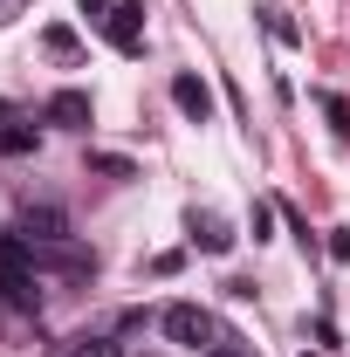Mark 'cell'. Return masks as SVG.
Here are the masks:
<instances>
[{
    "label": "cell",
    "mask_w": 350,
    "mask_h": 357,
    "mask_svg": "<svg viewBox=\"0 0 350 357\" xmlns=\"http://www.w3.org/2000/svg\"><path fill=\"white\" fill-rule=\"evenodd\" d=\"M199 357H254V351H248L241 337H227V330H220V337H213V351H199Z\"/></svg>",
    "instance_id": "obj_12"
},
{
    "label": "cell",
    "mask_w": 350,
    "mask_h": 357,
    "mask_svg": "<svg viewBox=\"0 0 350 357\" xmlns=\"http://www.w3.org/2000/svg\"><path fill=\"white\" fill-rule=\"evenodd\" d=\"M323 117H330V124H337V131L350 137V103L337 96V89H323Z\"/></svg>",
    "instance_id": "obj_11"
},
{
    "label": "cell",
    "mask_w": 350,
    "mask_h": 357,
    "mask_svg": "<svg viewBox=\"0 0 350 357\" xmlns=\"http://www.w3.org/2000/svg\"><path fill=\"white\" fill-rule=\"evenodd\" d=\"M261 28H268V35H275V42H289V48L303 42V35H296V21H289L282 7H261Z\"/></svg>",
    "instance_id": "obj_9"
},
{
    "label": "cell",
    "mask_w": 350,
    "mask_h": 357,
    "mask_svg": "<svg viewBox=\"0 0 350 357\" xmlns=\"http://www.w3.org/2000/svg\"><path fill=\"white\" fill-rule=\"evenodd\" d=\"M96 172H110V178H137V165H131V158H117V151H103V158H96Z\"/></svg>",
    "instance_id": "obj_13"
},
{
    "label": "cell",
    "mask_w": 350,
    "mask_h": 357,
    "mask_svg": "<svg viewBox=\"0 0 350 357\" xmlns=\"http://www.w3.org/2000/svg\"><path fill=\"white\" fill-rule=\"evenodd\" d=\"M192 241H199L206 255H227V248H234V234H227L213 213H192Z\"/></svg>",
    "instance_id": "obj_6"
},
{
    "label": "cell",
    "mask_w": 350,
    "mask_h": 357,
    "mask_svg": "<svg viewBox=\"0 0 350 357\" xmlns=\"http://www.w3.org/2000/svg\"><path fill=\"white\" fill-rule=\"evenodd\" d=\"M42 48L69 62V55H76V28H62V21H55V28H42Z\"/></svg>",
    "instance_id": "obj_10"
},
{
    "label": "cell",
    "mask_w": 350,
    "mask_h": 357,
    "mask_svg": "<svg viewBox=\"0 0 350 357\" xmlns=\"http://www.w3.org/2000/svg\"><path fill=\"white\" fill-rule=\"evenodd\" d=\"M35 144H42V131H28V124H7V131H0V158H28Z\"/></svg>",
    "instance_id": "obj_7"
},
{
    "label": "cell",
    "mask_w": 350,
    "mask_h": 357,
    "mask_svg": "<svg viewBox=\"0 0 350 357\" xmlns=\"http://www.w3.org/2000/svg\"><path fill=\"white\" fill-rule=\"evenodd\" d=\"M158 330H165V344H172V351H213V337H220V323L199 310V303H165Z\"/></svg>",
    "instance_id": "obj_1"
},
{
    "label": "cell",
    "mask_w": 350,
    "mask_h": 357,
    "mask_svg": "<svg viewBox=\"0 0 350 357\" xmlns=\"http://www.w3.org/2000/svg\"><path fill=\"white\" fill-rule=\"evenodd\" d=\"M172 103H178L185 124H213V89H206V76L178 69V76H172Z\"/></svg>",
    "instance_id": "obj_2"
},
{
    "label": "cell",
    "mask_w": 350,
    "mask_h": 357,
    "mask_svg": "<svg viewBox=\"0 0 350 357\" xmlns=\"http://www.w3.org/2000/svg\"><path fill=\"white\" fill-rule=\"evenodd\" d=\"M21 234H28V241H42V248H62V241H69V213H62L55 199L21 206Z\"/></svg>",
    "instance_id": "obj_3"
},
{
    "label": "cell",
    "mask_w": 350,
    "mask_h": 357,
    "mask_svg": "<svg viewBox=\"0 0 350 357\" xmlns=\"http://www.w3.org/2000/svg\"><path fill=\"white\" fill-rule=\"evenodd\" d=\"M330 255H337V261L350 268V234H330Z\"/></svg>",
    "instance_id": "obj_14"
},
{
    "label": "cell",
    "mask_w": 350,
    "mask_h": 357,
    "mask_svg": "<svg viewBox=\"0 0 350 357\" xmlns=\"http://www.w3.org/2000/svg\"><path fill=\"white\" fill-rule=\"evenodd\" d=\"M48 124H62V131H89L96 110H89L83 89H55V96H48Z\"/></svg>",
    "instance_id": "obj_5"
},
{
    "label": "cell",
    "mask_w": 350,
    "mask_h": 357,
    "mask_svg": "<svg viewBox=\"0 0 350 357\" xmlns=\"http://www.w3.org/2000/svg\"><path fill=\"white\" fill-rule=\"evenodd\" d=\"M103 7H117V0H83V14H103Z\"/></svg>",
    "instance_id": "obj_15"
},
{
    "label": "cell",
    "mask_w": 350,
    "mask_h": 357,
    "mask_svg": "<svg viewBox=\"0 0 350 357\" xmlns=\"http://www.w3.org/2000/svg\"><path fill=\"white\" fill-rule=\"evenodd\" d=\"M137 28H144V0H117L110 14H103V35L117 55H137Z\"/></svg>",
    "instance_id": "obj_4"
},
{
    "label": "cell",
    "mask_w": 350,
    "mask_h": 357,
    "mask_svg": "<svg viewBox=\"0 0 350 357\" xmlns=\"http://www.w3.org/2000/svg\"><path fill=\"white\" fill-rule=\"evenodd\" d=\"M62 357H124V344H117V337H69Z\"/></svg>",
    "instance_id": "obj_8"
}]
</instances>
